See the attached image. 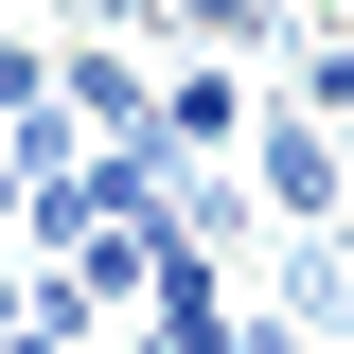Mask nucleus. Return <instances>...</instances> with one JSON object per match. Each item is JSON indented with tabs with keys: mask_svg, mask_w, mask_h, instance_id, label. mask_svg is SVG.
Masks as SVG:
<instances>
[{
	"mask_svg": "<svg viewBox=\"0 0 354 354\" xmlns=\"http://www.w3.org/2000/svg\"><path fill=\"white\" fill-rule=\"evenodd\" d=\"M248 195H266V230H337V213H354V142L319 124V106H283V88H266V124H248Z\"/></svg>",
	"mask_w": 354,
	"mask_h": 354,
	"instance_id": "nucleus-1",
	"label": "nucleus"
},
{
	"mask_svg": "<svg viewBox=\"0 0 354 354\" xmlns=\"http://www.w3.org/2000/svg\"><path fill=\"white\" fill-rule=\"evenodd\" d=\"M71 18H88V36H160L177 0H71Z\"/></svg>",
	"mask_w": 354,
	"mask_h": 354,
	"instance_id": "nucleus-3",
	"label": "nucleus"
},
{
	"mask_svg": "<svg viewBox=\"0 0 354 354\" xmlns=\"http://www.w3.org/2000/svg\"><path fill=\"white\" fill-rule=\"evenodd\" d=\"M248 124H266L248 53H177V71H160V142H177V160H213V142H248Z\"/></svg>",
	"mask_w": 354,
	"mask_h": 354,
	"instance_id": "nucleus-2",
	"label": "nucleus"
},
{
	"mask_svg": "<svg viewBox=\"0 0 354 354\" xmlns=\"http://www.w3.org/2000/svg\"><path fill=\"white\" fill-rule=\"evenodd\" d=\"M283 18H354V0H283Z\"/></svg>",
	"mask_w": 354,
	"mask_h": 354,
	"instance_id": "nucleus-4",
	"label": "nucleus"
}]
</instances>
